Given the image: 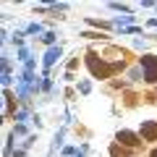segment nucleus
Masks as SVG:
<instances>
[{"label": "nucleus", "instance_id": "f257e3e1", "mask_svg": "<svg viewBox=\"0 0 157 157\" xmlns=\"http://www.w3.org/2000/svg\"><path fill=\"white\" fill-rule=\"evenodd\" d=\"M86 66H89V71H92V76L94 78H110L115 71H121V68L126 66L123 60H115V63H107L105 58H100L94 50H89L86 52Z\"/></svg>", "mask_w": 157, "mask_h": 157}, {"label": "nucleus", "instance_id": "f03ea898", "mask_svg": "<svg viewBox=\"0 0 157 157\" xmlns=\"http://www.w3.org/2000/svg\"><path fill=\"white\" fill-rule=\"evenodd\" d=\"M139 66H141V71H144L147 84H157V55H141Z\"/></svg>", "mask_w": 157, "mask_h": 157}, {"label": "nucleus", "instance_id": "7ed1b4c3", "mask_svg": "<svg viewBox=\"0 0 157 157\" xmlns=\"http://www.w3.org/2000/svg\"><path fill=\"white\" fill-rule=\"evenodd\" d=\"M115 141L121 147H126V149H136V147H141V136H136L134 131H118Z\"/></svg>", "mask_w": 157, "mask_h": 157}, {"label": "nucleus", "instance_id": "20e7f679", "mask_svg": "<svg viewBox=\"0 0 157 157\" xmlns=\"http://www.w3.org/2000/svg\"><path fill=\"white\" fill-rule=\"evenodd\" d=\"M141 139L157 141V121H141Z\"/></svg>", "mask_w": 157, "mask_h": 157}, {"label": "nucleus", "instance_id": "39448f33", "mask_svg": "<svg viewBox=\"0 0 157 157\" xmlns=\"http://www.w3.org/2000/svg\"><path fill=\"white\" fill-rule=\"evenodd\" d=\"M89 24H92V26H102V29H107V26H110L107 21H97V18H89Z\"/></svg>", "mask_w": 157, "mask_h": 157}, {"label": "nucleus", "instance_id": "423d86ee", "mask_svg": "<svg viewBox=\"0 0 157 157\" xmlns=\"http://www.w3.org/2000/svg\"><path fill=\"white\" fill-rule=\"evenodd\" d=\"M149 157H157V149H152V152H149Z\"/></svg>", "mask_w": 157, "mask_h": 157}]
</instances>
